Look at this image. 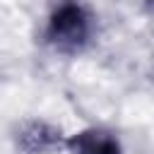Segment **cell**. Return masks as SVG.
Segmentation results:
<instances>
[{
    "label": "cell",
    "instance_id": "1",
    "mask_svg": "<svg viewBox=\"0 0 154 154\" xmlns=\"http://www.w3.org/2000/svg\"><path fill=\"white\" fill-rule=\"evenodd\" d=\"M96 38V12L87 0H55L46 24L43 41L58 55H79Z\"/></svg>",
    "mask_w": 154,
    "mask_h": 154
},
{
    "label": "cell",
    "instance_id": "2",
    "mask_svg": "<svg viewBox=\"0 0 154 154\" xmlns=\"http://www.w3.org/2000/svg\"><path fill=\"white\" fill-rule=\"evenodd\" d=\"M65 135L60 128H55L48 120H24L19 123L17 132H14V144L19 152L24 154H51L58 149H65Z\"/></svg>",
    "mask_w": 154,
    "mask_h": 154
},
{
    "label": "cell",
    "instance_id": "3",
    "mask_svg": "<svg viewBox=\"0 0 154 154\" xmlns=\"http://www.w3.org/2000/svg\"><path fill=\"white\" fill-rule=\"evenodd\" d=\"M67 154H123V144L116 132L106 128H84L65 140Z\"/></svg>",
    "mask_w": 154,
    "mask_h": 154
},
{
    "label": "cell",
    "instance_id": "4",
    "mask_svg": "<svg viewBox=\"0 0 154 154\" xmlns=\"http://www.w3.org/2000/svg\"><path fill=\"white\" fill-rule=\"evenodd\" d=\"M144 10L149 17H154V0H144Z\"/></svg>",
    "mask_w": 154,
    "mask_h": 154
}]
</instances>
